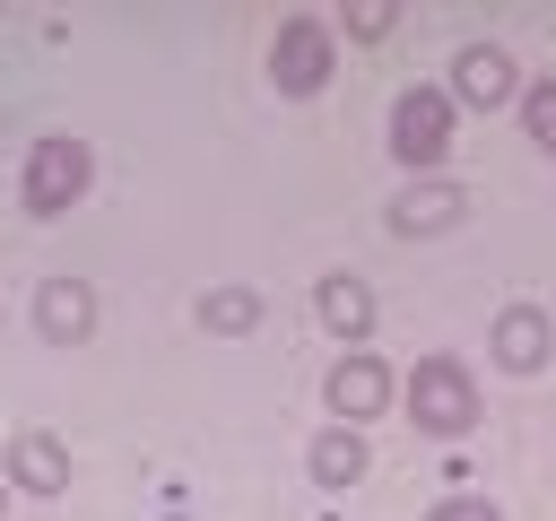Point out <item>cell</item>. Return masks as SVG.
<instances>
[{
  "label": "cell",
  "instance_id": "1",
  "mask_svg": "<svg viewBox=\"0 0 556 521\" xmlns=\"http://www.w3.org/2000/svg\"><path fill=\"white\" fill-rule=\"evenodd\" d=\"M96 182V156H87V139H70V130H52V139H35V156H26V182H17V200L35 208V217H61L78 191Z\"/></svg>",
  "mask_w": 556,
  "mask_h": 521
},
{
  "label": "cell",
  "instance_id": "2",
  "mask_svg": "<svg viewBox=\"0 0 556 521\" xmlns=\"http://www.w3.org/2000/svg\"><path fill=\"white\" fill-rule=\"evenodd\" d=\"M400 391H408L417 434H443V443H452V434H469V425H478V391H469V373H460L452 356H426Z\"/></svg>",
  "mask_w": 556,
  "mask_h": 521
},
{
  "label": "cell",
  "instance_id": "3",
  "mask_svg": "<svg viewBox=\"0 0 556 521\" xmlns=\"http://www.w3.org/2000/svg\"><path fill=\"white\" fill-rule=\"evenodd\" d=\"M443 148H452V96H443V87H408V96L391 104V156H400L408 174H434Z\"/></svg>",
  "mask_w": 556,
  "mask_h": 521
},
{
  "label": "cell",
  "instance_id": "4",
  "mask_svg": "<svg viewBox=\"0 0 556 521\" xmlns=\"http://www.w3.org/2000/svg\"><path fill=\"white\" fill-rule=\"evenodd\" d=\"M269 78H278V96H313V87L330 78V26L287 17L278 43H269Z\"/></svg>",
  "mask_w": 556,
  "mask_h": 521
},
{
  "label": "cell",
  "instance_id": "5",
  "mask_svg": "<svg viewBox=\"0 0 556 521\" xmlns=\"http://www.w3.org/2000/svg\"><path fill=\"white\" fill-rule=\"evenodd\" d=\"M452 104H478V113H495V104H513L521 96V78H513V52L504 43H469L460 61H452V87H443Z\"/></svg>",
  "mask_w": 556,
  "mask_h": 521
},
{
  "label": "cell",
  "instance_id": "6",
  "mask_svg": "<svg viewBox=\"0 0 556 521\" xmlns=\"http://www.w3.org/2000/svg\"><path fill=\"white\" fill-rule=\"evenodd\" d=\"M382 408H391V373H382V356L348 347V356L330 365V417H339V425H365V417H382Z\"/></svg>",
  "mask_w": 556,
  "mask_h": 521
},
{
  "label": "cell",
  "instance_id": "7",
  "mask_svg": "<svg viewBox=\"0 0 556 521\" xmlns=\"http://www.w3.org/2000/svg\"><path fill=\"white\" fill-rule=\"evenodd\" d=\"M35 330H43L52 347H78V339L96 330V287H87V278H43V287H35Z\"/></svg>",
  "mask_w": 556,
  "mask_h": 521
},
{
  "label": "cell",
  "instance_id": "8",
  "mask_svg": "<svg viewBox=\"0 0 556 521\" xmlns=\"http://www.w3.org/2000/svg\"><path fill=\"white\" fill-rule=\"evenodd\" d=\"M486 347H495V365H504V373H539V365H547V347H556V330H547V313H539V304H504V313H495V330H486Z\"/></svg>",
  "mask_w": 556,
  "mask_h": 521
},
{
  "label": "cell",
  "instance_id": "9",
  "mask_svg": "<svg viewBox=\"0 0 556 521\" xmlns=\"http://www.w3.org/2000/svg\"><path fill=\"white\" fill-rule=\"evenodd\" d=\"M313 313H321V321L356 347V339L374 330V287H365V278H348V269H330V278L313 287Z\"/></svg>",
  "mask_w": 556,
  "mask_h": 521
},
{
  "label": "cell",
  "instance_id": "10",
  "mask_svg": "<svg viewBox=\"0 0 556 521\" xmlns=\"http://www.w3.org/2000/svg\"><path fill=\"white\" fill-rule=\"evenodd\" d=\"M9 486H26V495H61V486H70V452H61V434H17V443H9Z\"/></svg>",
  "mask_w": 556,
  "mask_h": 521
},
{
  "label": "cell",
  "instance_id": "11",
  "mask_svg": "<svg viewBox=\"0 0 556 521\" xmlns=\"http://www.w3.org/2000/svg\"><path fill=\"white\" fill-rule=\"evenodd\" d=\"M452 217H460V191H452V182H434V174H426V182H408V191L391 200V234H443Z\"/></svg>",
  "mask_w": 556,
  "mask_h": 521
},
{
  "label": "cell",
  "instance_id": "12",
  "mask_svg": "<svg viewBox=\"0 0 556 521\" xmlns=\"http://www.w3.org/2000/svg\"><path fill=\"white\" fill-rule=\"evenodd\" d=\"M304 469H313V486H356V478H365V443H356V425H330V434H313Z\"/></svg>",
  "mask_w": 556,
  "mask_h": 521
},
{
  "label": "cell",
  "instance_id": "13",
  "mask_svg": "<svg viewBox=\"0 0 556 521\" xmlns=\"http://www.w3.org/2000/svg\"><path fill=\"white\" fill-rule=\"evenodd\" d=\"M252 321H261V295H252V287H208V295H200V330L243 339Z\"/></svg>",
  "mask_w": 556,
  "mask_h": 521
},
{
  "label": "cell",
  "instance_id": "14",
  "mask_svg": "<svg viewBox=\"0 0 556 521\" xmlns=\"http://www.w3.org/2000/svg\"><path fill=\"white\" fill-rule=\"evenodd\" d=\"M521 122H530V148L556 156V78H530L521 87Z\"/></svg>",
  "mask_w": 556,
  "mask_h": 521
},
{
  "label": "cell",
  "instance_id": "15",
  "mask_svg": "<svg viewBox=\"0 0 556 521\" xmlns=\"http://www.w3.org/2000/svg\"><path fill=\"white\" fill-rule=\"evenodd\" d=\"M339 26H348L356 43H382V35H391V9H382V0H365V9H348Z\"/></svg>",
  "mask_w": 556,
  "mask_h": 521
},
{
  "label": "cell",
  "instance_id": "16",
  "mask_svg": "<svg viewBox=\"0 0 556 521\" xmlns=\"http://www.w3.org/2000/svg\"><path fill=\"white\" fill-rule=\"evenodd\" d=\"M426 521H504V512H495L486 495H443V504H434Z\"/></svg>",
  "mask_w": 556,
  "mask_h": 521
},
{
  "label": "cell",
  "instance_id": "17",
  "mask_svg": "<svg viewBox=\"0 0 556 521\" xmlns=\"http://www.w3.org/2000/svg\"><path fill=\"white\" fill-rule=\"evenodd\" d=\"M0 495H9V478H0Z\"/></svg>",
  "mask_w": 556,
  "mask_h": 521
}]
</instances>
